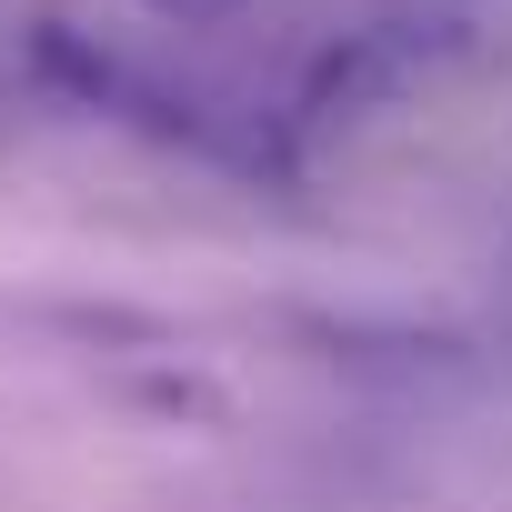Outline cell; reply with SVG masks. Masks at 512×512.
I'll return each instance as SVG.
<instances>
[{"label":"cell","instance_id":"cell-2","mask_svg":"<svg viewBox=\"0 0 512 512\" xmlns=\"http://www.w3.org/2000/svg\"><path fill=\"white\" fill-rule=\"evenodd\" d=\"M131 402H151V412H191V422H221V412H231L201 372H141V382H131Z\"/></svg>","mask_w":512,"mask_h":512},{"label":"cell","instance_id":"cell-1","mask_svg":"<svg viewBox=\"0 0 512 512\" xmlns=\"http://www.w3.org/2000/svg\"><path fill=\"white\" fill-rule=\"evenodd\" d=\"M31 61H41L51 81H71L81 101H101V91H111V61H91V51L71 41V21H41V41H31Z\"/></svg>","mask_w":512,"mask_h":512},{"label":"cell","instance_id":"cell-3","mask_svg":"<svg viewBox=\"0 0 512 512\" xmlns=\"http://www.w3.org/2000/svg\"><path fill=\"white\" fill-rule=\"evenodd\" d=\"M151 11H161V21H221L231 0H151Z\"/></svg>","mask_w":512,"mask_h":512}]
</instances>
